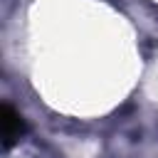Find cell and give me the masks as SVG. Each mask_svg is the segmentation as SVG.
I'll return each mask as SVG.
<instances>
[{
    "instance_id": "6da1fadb",
    "label": "cell",
    "mask_w": 158,
    "mask_h": 158,
    "mask_svg": "<svg viewBox=\"0 0 158 158\" xmlns=\"http://www.w3.org/2000/svg\"><path fill=\"white\" fill-rule=\"evenodd\" d=\"M25 131V123H22V116L10 106V104H2V138H5V148H10Z\"/></svg>"
}]
</instances>
